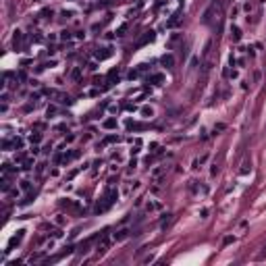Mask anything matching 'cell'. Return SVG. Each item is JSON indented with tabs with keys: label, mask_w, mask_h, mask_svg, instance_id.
Listing matches in <instances>:
<instances>
[{
	"label": "cell",
	"mask_w": 266,
	"mask_h": 266,
	"mask_svg": "<svg viewBox=\"0 0 266 266\" xmlns=\"http://www.w3.org/2000/svg\"><path fill=\"white\" fill-rule=\"evenodd\" d=\"M250 171H252V164H250V162H245V164H243V168H241V175H248Z\"/></svg>",
	"instance_id": "12"
},
{
	"label": "cell",
	"mask_w": 266,
	"mask_h": 266,
	"mask_svg": "<svg viewBox=\"0 0 266 266\" xmlns=\"http://www.w3.org/2000/svg\"><path fill=\"white\" fill-rule=\"evenodd\" d=\"M23 233H25V231H19L15 237H11V241H9V248H13V245H17V243H19V241L23 239Z\"/></svg>",
	"instance_id": "5"
},
{
	"label": "cell",
	"mask_w": 266,
	"mask_h": 266,
	"mask_svg": "<svg viewBox=\"0 0 266 266\" xmlns=\"http://www.w3.org/2000/svg\"><path fill=\"white\" fill-rule=\"evenodd\" d=\"M146 208H148V212H154V210H158V208H160V204H156V202H148V206H146Z\"/></svg>",
	"instance_id": "9"
},
{
	"label": "cell",
	"mask_w": 266,
	"mask_h": 266,
	"mask_svg": "<svg viewBox=\"0 0 266 266\" xmlns=\"http://www.w3.org/2000/svg\"><path fill=\"white\" fill-rule=\"evenodd\" d=\"M231 38H233V42H239V40H241V29L233 25V27H231Z\"/></svg>",
	"instance_id": "7"
},
{
	"label": "cell",
	"mask_w": 266,
	"mask_h": 266,
	"mask_svg": "<svg viewBox=\"0 0 266 266\" xmlns=\"http://www.w3.org/2000/svg\"><path fill=\"white\" fill-rule=\"evenodd\" d=\"M40 139H42V137H40V135H31V141H33V143H38V141H40Z\"/></svg>",
	"instance_id": "15"
},
{
	"label": "cell",
	"mask_w": 266,
	"mask_h": 266,
	"mask_svg": "<svg viewBox=\"0 0 266 266\" xmlns=\"http://www.w3.org/2000/svg\"><path fill=\"white\" fill-rule=\"evenodd\" d=\"M152 40H154V31H148L146 35H143V38L137 42V46H143V44H148V42H152Z\"/></svg>",
	"instance_id": "6"
},
{
	"label": "cell",
	"mask_w": 266,
	"mask_h": 266,
	"mask_svg": "<svg viewBox=\"0 0 266 266\" xmlns=\"http://www.w3.org/2000/svg\"><path fill=\"white\" fill-rule=\"evenodd\" d=\"M125 31H127V25H121V27H118V31H116V35H123Z\"/></svg>",
	"instance_id": "13"
},
{
	"label": "cell",
	"mask_w": 266,
	"mask_h": 266,
	"mask_svg": "<svg viewBox=\"0 0 266 266\" xmlns=\"http://www.w3.org/2000/svg\"><path fill=\"white\" fill-rule=\"evenodd\" d=\"M160 62H162L164 67H173V65H175V58H173V54H164V56L160 58Z\"/></svg>",
	"instance_id": "3"
},
{
	"label": "cell",
	"mask_w": 266,
	"mask_h": 266,
	"mask_svg": "<svg viewBox=\"0 0 266 266\" xmlns=\"http://www.w3.org/2000/svg\"><path fill=\"white\" fill-rule=\"evenodd\" d=\"M46 94H48V96H52V98H56L60 104H71V98H69L67 94H60V92H54V89H48Z\"/></svg>",
	"instance_id": "1"
},
{
	"label": "cell",
	"mask_w": 266,
	"mask_h": 266,
	"mask_svg": "<svg viewBox=\"0 0 266 266\" xmlns=\"http://www.w3.org/2000/svg\"><path fill=\"white\" fill-rule=\"evenodd\" d=\"M162 173H164V168H162V166H160V168H154V171H152V177H154V179H158Z\"/></svg>",
	"instance_id": "11"
},
{
	"label": "cell",
	"mask_w": 266,
	"mask_h": 266,
	"mask_svg": "<svg viewBox=\"0 0 266 266\" xmlns=\"http://www.w3.org/2000/svg\"><path fill=\"white\" fill-rule=\"evenodd\" d=\"M129 237V231L127 229H121L118 233H114V241H123V239H127Z\"/></svg>",
	"instance_id": "4"
},
{
	"label": "cell",
	"mask_w": 266,
	"mask_h": 266,
	"mask_svg": "<svg viewBox=\"0 0 266 266\" xmlns=\"http://www.w3.org/2000/svg\"><path fill=\"white\" fill-rule=\"evenodd\" d=\"M160 2H162V4H164V2H168V0H160Z\"/></svg>",
	"instance_id": "16"
},
{
	"label": "cell",
	"mask_w": 266,
	"mask_h": 266,
	"mask_svg": "<svg viewBox=\"0 0 266 266\" xmlns=\"http://www.w3.org/2000/svg\"><path fill=\"white\" fill-rule=\"evenodd\" d=\"M141 114H143V116H152V114H154V110H152L150 106H143V108H141Z\"/></svg>",
	"instance_id": "10"
},
{
	"label": "cell",
	"mask_w": 266,
	"mask_h": 266,
	"mask_svg": "<svg viewBox=\"0 0 266 266\" xmlns=\"http://www.w3.org/2000/svg\"><path fill=\"white\" fill-rule=\"evenodd\" d=\"M21 189H29V181H23L21 183Z\"/></svg>",
	"instance_id": "14"
},
{
	"label": "cell",
	"mask_w": 266,
	"mask_h": 266,
	"mask_svg": "<svg viewBox=\"0 0 266 266\" xmlns=\"http://www.w3.org/2000/svg\"><path fill=\"white\" fill-rule=\"evenodd\" d=\"M150 83H154V85H160L162 81H164V75L162 73H154V75H150V79H148Z\"/></svg>",
	"instance_id": "2"
},
{
	"label": "cell",
	"mask_w": 266,
	"mask_h": 266,
	"mask_svg": "<svg viewBox=\"0 0 266 266\" xmlns=\"http://www.w3.org/2000/svg\"><path fill=\"white\" fill-rule=\"evenodd\" d=\"M104 127H106V129H114V127H116V118H106V121H104Z\"/></svg>",
	"instance_id": "8"
}]
</instances>
